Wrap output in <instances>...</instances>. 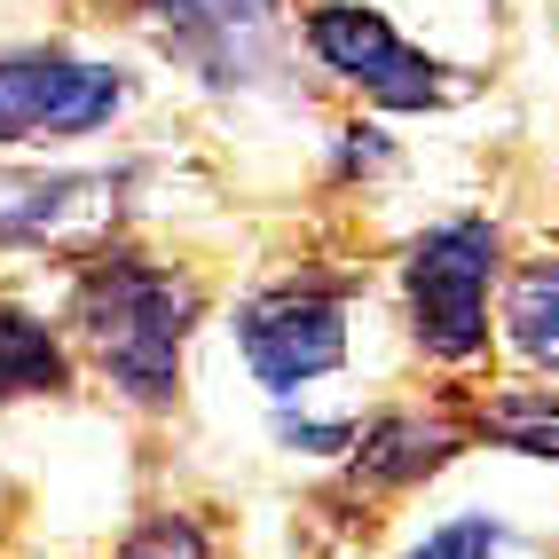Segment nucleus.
<instances>
[{"label": "nucleus", "instance_id": "6", "mask_svg": "<svg viewBox=\"0 0 559 559\" xmlns=\"http://www.w3.org/2000/svg\"><path fill=\"white\" fill-rule=\"evenodd\" d=\"M284 0H151V32L205 87H252L276 71Z\"/></svg>", "mask_w": 559, "mask_h": 559}, {"label": "nucleus", "instance_id": "9", "mask_svg": "<svg viewBox=\"0 0 559 559\" xmlns=\"http://www.w3.org/2000/svg\"><path fill=\"white\" fill-rule=\"evenodd\" d=\"M504 331L536 370L559 379V260H520L504 284Z\"/></svg>", "mask_w": 559, "mask_h": 559}, {"label": "nucleus", "instance_id": "11", "mask_svg": "<svg viewBox=\"0 0 559 559\" xmlns=\"http://www.w3.org/2000/svg\"><path fill=\"white\" fill-rule=\"evenodd\" d=\"M504 551H512V528L497 512H450V520H433L402 559H504Z\"/></svg>", "mask_w": 559, "mask_h": 559}, {"label": "nucleus", "instance_id": "5", "mask_svg": "<svg viewBox=\"0 0 559 559\" xmlns=\"http://www.w3.org/2000/svg\"><path fill=\"white\" fill-rule=\"evenodd\" d=\"M308 48H316V63L331 80H347L355 95L386 103V110H441L457 95L450 71L433 56H418L379 9H362V0H323V9H308Z\"/></svg>", "mask_w": 559, "mask_h": 559}, {"label": "nucleus", "instance_id": "7", "mask_svg": "<svg viewBox=\"0 0 559 559\" xmlns=\"http://www.w3.org/2000/svg\"><path fill=\"white\" fill-rule=\"evenodd\" d=\"M119 213V174H56V181H0V237H71Z\"/></svg>", "mask_w": 559, "mask_h": 559}, {"label": "nucleus", "instance_id": "8", "mask_svg": "<svg viewBox=\"0 0 559 559\" xmlns=\"http://www.w3.org/2000/svg\"><path fill=\"white\" fill-rule=\"evenodd\" d=\"M457 433L441 418H379L355 433V473L370 489H409V480H426L433 465H450Z\"/></svg>", "mask_w": 559, "mask_h": 559}, {"label": "nucleus", "instance_id": "13", "mask_svg": "<svg viewBox=\"0 0 559 559\" xmlns=\"http://www.w3.org/2000/svg\"><path fill=\"white\" fill-rule=\"evenodd\" d=\"M119 559H213V544L198 536V520H181V512H158L151 528H142Z\"/></svg>", "mask_w": 559, "mask_h": 559}, {"label": "nucleus", "instance_id": "14", "mask_svg": "<svg viewBox=\"0 0 559 559\" xmlns=\"http://www.w3.org/2000/svg\"><path fill=\"white\" fill-rule=\"evenodd\" d=\"M276 441L284 450H308V457H340V450H355V418H276Z\"/></svg>", "mask_w": 559, "mask_h": 559}, {"label": "nucleus", "instance_id": "3", "mask_svg": "<svg viewBox=\"0 0 559 559\" xmlns=\"http://www.w3.org/2000/svg\"><path fill=\"white\" fill-rule=\"evenodd\" d=\"M127 71L63 48H9L0 56V142H80L127 110Z\"/></svg>", "mask_w": 559, "mask_h": 559}, {"label": "nucleus", "instance_id": "2", "mask_svg": "<svg viewBox=\"0 0 559 559\" xmlns=\"http://www.w3.org/2000/svg\"><path fill=\"white\" fill-rule=\"evenodd\" d=\"M504 237L497 221H441L409 245L402 260V300H409V340L433 362H473L489 347V284H497Z\"/></svg>", "mask_w": 559, "mask_h": 559}, {"label": "nucleus", "instance_id": "1", "mask_svg": "<svg viewBox=\"0 0 559 559\" xmlns=\"http://www.w3.org/2000/svg\"><path fill=\"white\" fill-rule=\"evenodd\" d=\"M205 308V292L142 252H110L80 276V340L95 347L103 379L142 409H166L181 394V340Z\"/></svg>", "mask_w": 559, "mask_h": 559}, {"label": "nucleus", "instance_id": "10", "mask_svg": "<svg viewBox=\"0 0 559 559\" xmlns=\"http://www.w3.org/2000/svg\"><path fill=\"white\" fill-rule=\"evenodd\" d=\"M71 379V362L56 347V331L40 316H24L0 300V402H16V394H56Z\"/></svg>", "mask_w": 559, "mask_h": 559}, {"label": "nucleus", "instance_id": "12", "mask_svg": "<svg viewBox=\"0 0 559 559\" xmlns=\"http://www.w3.org/2000/svg\"><path fill=\"white\" fill-rule=\"evenodd\" d=\"M489 433L520 457H551L559 465V394H504L489 409Z\"/></svg>", "mask_w": 559, "mask_h": 559}, {"label": "nucleus", "instance_id": "4", "mask_svg": "<svg viewBox=\"0 0 559 559\" xmlns=\"http://www.w3.org/2000/svg\"><path fill=\"white\" fill-rule=\"evenodd\" d=\"M237 347L245 370L276 402L308 394L316 379L347 362V300L340 284H276V292H252L237 308Z\"/></svg>", "mask_w": 559, "mask_h": 559}]
</instances>
